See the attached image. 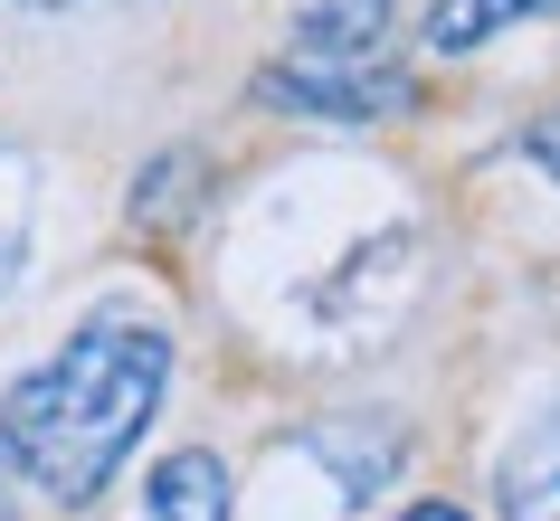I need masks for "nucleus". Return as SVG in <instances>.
<instances>
[{
	"label": "nucleus",
	"instance_id": "2",
	"mask_svg": "<svg viewBox=\"0 0 560 521\" xmlns=\"http://www.w3.org/2000/svg\"><path fill=\"white\" fill-rule=\"evenodd\" d=\"M257 105H276V115H304V123H389L418 105V76L399 58H332V48H295V58L257 67Z\"/></svg>",
	"mask_w": 560,
	"mask_h": 521
},
{
	"label": "nucleus",
	"instance_id": "12",
	"mask_svg": "<svg viewBox=\"0 0 560 521\" xmlns=\"http://www.w3.org/2000/svg\"><path fill=\"white\" fill-rule=\"evenodd\" d=\"M10 484H20V474H10V464H0V521H20V502H10Z\"/></svg>",
	"mask_w": 560,
	"mask_h": 521
},
{
	"label": "nucleus",
	"instance_id": "11",
	"mask_svg": "<svg viewBox=\"0 0 560 521\" xmlns=\"http://www.w3.org/2000/svg\"><path fill=\"white\" fill-rule=\"evenodd\" d=\"M399 521H466L456 502H418V512H399Z\"/></svg>",
	"mask_w": 560,
	"mask_h": 521
},
{
	"label": "nucleus",
	"instance_id": "8",
	"mask_svg": "<svg viewBox=\"0 0 560 521\" xmlns=\"http://www.w3.org/2000/svg\"><path fill=\"white\" fill-rule=\"evenodd\" d=\"M314 455H324L332 474H342V502H361V493H371V484L389 474V464H399V446H389V436H371V446H352L342 427H314Z\"/></svg>",
	"mask_w": 560,
	"mask_h": 521
},
{
	"label": "nucleus",
	"instance_id": "7",
	"mask_svg": "<svg viewBox=\"0 0 560 521\" xmlns=\"http://www.w3.org/2000/svg\"><path fill=\"white\" fill-rule=\"evenodd\" d=\"M180 209H200V152H162V162L143 171V190H133V228L162 237Z\"/></svg>",
	"mask_w": 560,
	"mask_h": 521
},
{
	"label": "nucleus",
	"instance_id": "4",
	"mask_svg": "<svg viewBox=\"0 0 560 521\" xmlns=\"http://www.w3.org/2000/svg\"><path fill=\"white\" fill-rule=\"evenodd\" d=\"M152 521H229V464L209 446L162 455L152 464Z\"/></svg>",
	"mask_w": 560,
	"mask_h": 521
},
{
	"label": "nucleus",
	"instance_id": "6",
	"mask_svg": "<svg viewBox=\"0 0 560 521\" xmlns=\"http://www.w3.org/2000/svg\"><path fill=\"white\" fill-rule=\"evenodd\" d=\"M389 38V0H314L295 20V48H332V58H371Z\"/></svg>",
	"mask_w": 560,
	"mask_h": 521
},
{
	"label": "nucleus",
	"instance_id": "5",
	"mask_svg": "<svg viewBox=\"0 0 560 521\" xmlns=\"http://www.w3.org/2000/svg\"><path fill=\"white\" fill-rule=\"evenodd\" d=\"M541 10H560V0H438V10H428V48H438V58H466V48L523 29Z\"/></svg>",
	"mask_w": 560,
	"mask_h": 521
},
{
	"label": "nucleus",
	"instance_id": "1",
	"mask_svg": "<svg viewBox=\"0 0 560 521\" xmlns=\"http://www.w3.org/2000/svg\"><path fill=\"white\" fill-rule=\"evenodd\" d=\"M172 379V342L152 322H86L67 332V351H48L10 399H0V464L38 484L48 502L86 512L115 484V464L143 446L152 407Z\"/></svg>",
	"mask_w": 560,
	"mask_h": 521
},
{
	"label": "nucleus",
	"instance_id": "13",
	"mask_svg": "<svg viewBox=\"0 0 560 521\" xmlns=\"http://www.w3.org/2000/svg\"><path fill=\"white\" fill-rule=\"evenodd\" d=\"M0 10H67V0H0Z\"/></svg>",
	"mask_w": 560,
	"mask_h": 521
},
{
	"label": "nucleus",
	"instance_id": "3",
	"mask_svg": "<svg viewBox=\"0 0 560 521\" xmlns=\"http://www.w3.org/2000/svg\"><path fill=\"white\" fill-rule=\"evenodd\" d=\"M494 502H503V521H560V407H551V417H532L523 446L503 455Z\"/></svg>",
	"mask_w": 560,
	"mask_h": 521
},
{
	"label": "nucleus",
	"instance_id": "10",
	"mask_svg": "<svg viewBox=\"0 0 560 521\" xmlns=\"http://www.w3.org/2000/svg\"><path fill=\"white\" fill-rule=\"evenodd\" d=\"M523 152H532V162H541V171L560 180V105H551V115H541V123L523 133Z\"/></svg>",
	"mask_w": 560,
	"mask_h": 521
},
{
	"label": "nucleus",
	"instance_id": "9",
	"mask_svg": "<svg viewBox=\"0 0 560 521\" xmlns=\"http://www.w3.org/2000/svg\"><path fill=\"white\" fill-rule=\"evenodd\" d=\"M30 265V190H20V162H0V294L20 285Z\"/></svg>",
	"mask_w": 560,
	"mask_h": 521
}]
</instances>
